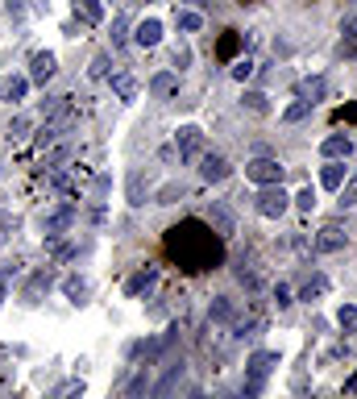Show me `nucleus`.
<instances>
[{
  "label": "nucleus",
  "mask_w": 357,
  "mask_h": 399,
  "mask_svg": "<svg viewBox=\"0 0 357 399\" xmlns=\"http://www.w3.org/2000/svg\"><path fill=\"white\" fill-rule=\"evenodd\" d=\"M125 42H129V21L113 17V46H125Z\"/></svg>",
  "instance_id": "obj_31"
},
{
  "label": "nucleus",
  "mask_w": 357,
  "mask_h": 399,
  "mask_svg": "<svg viewBox=\"0 0 357 399\" xmlns=\"http://www.w3.org/2000/svg\"><path fill=\"white\" fill-rule=\"evenodd\" d=\"M283 166L279 158H254V163H245V179H254V183H283Z\"/></svg>",
  "instance_id": "obj_4"
},
{
  "label": "nucleus",
  "mask_w": 357,
  "mask_h": 399,
  "mask_svg": "<svg viewBox=\"0 0 357 399\" xmlns=\"http://www.w3.org/2000/svg\"><path fill=\"white\" fill-rule=\"evenodd\" d=\"M291 200H295V208H299V212H311V208H316V191H311V188H304L299 196H291Z\"/></svg>",
  "instance_id": "obj_33"
},
{
  "label": "nucleus",
  "mask_w": 357,
  "mask_h": 399,
  "mask_svg": "<svg viewBox=\"0 0 357 399\" xmlns=\"http://www.w3.org/2000/svg\"><path fill=\"white\" fill-rule=\"evenodd\" d=\"M249 75H254V63H249V59H241L237 67H233V79H241V84H245Z\"/></svg>",
  "instance_id": "obj_37"
},
{
  "label": "nucleus",
  "mask_w": 357,
  "mask_h": 399,
  "mask_svg": "<svg viewBox=\"0 0 357 399\" xmlns=\"http://www.w3.org/2000/svg\"><path fill=\"white\" fill-rule=\"evenodd\" d=\"M336 191H341V208H353L357 204V175L349 179V183H341Z\"/></svg>",
  "instance_id": "obj_29"
},
{
  "label": "nucleus",
  "mask_w": 357,
  "mask_h": 399,
  "mask_svg": "<svg viewBox=\"0 0 357 399\" xmlns=\"http://www.w3.org/2000/svg\"><path fill=\"white\" fill-rule=\"evenodd\" d=\"M175 146H179V158H200L204 154V129L200 125H183L175 133Z\"/></svg>",
  "instance_id": "obj_6"
},
{
  "label": "nucleus",
  "mask_w": 357,
  "mask_h": 399,
  "mask_svg": "<svg viewBox=\"0 0 357 399\" xmlns=\"http://www.w3.org/2000/svg\"><path fill=\"white\" fill-rule=\"evenodd\" d=\"M200 25H204V17H200V13H191V9H183V13H179V29H187V34H195Z\"/></svg>",
  "instance_id": "obj_32"
},
{
  "label": "nucleus",
  "mask_w": 357,
  "mask_h": 399,
  "mask_svg": "<svg viewBox=\"0 0 357 399\" xmlns=\"http://www.w3.org/2000/svg\"><path fill=\"white\" fill-rule=\"evenodd\" d=\"M129 204H133V208H142V204H145V196H142V175H138V171L129 175Z\"/></svg>",
  "instance_id": "obj_28"
},
{
  "label": "nucleus",
  "mask_w": 357,
  "mask_h": 399,
  "mask_svg": "<svg viewBox=\"0 0 357 399\" xmlns=\"http://www.w3.org/2000/svg\"><path fill=\"white\" fill-rule=\"evenodd\" d=\"M154 283H158V271H154V266H145V271H138L133 279L125 283V296H142V291H150Z\"/></svg>",
  "instance_id": "obj_16"
},
{
  "label": "nucleus",
  "mask_w": 357,
  "mask_h": 399,
  "mask_svg": "<svg viewBox=\"0 0 357 399\" xmlns=\"http://www.w3.org/2000/svg\"><path fill=\"white\" fill-rule=\"evenodd\" d=\"M9 133H13V138H25V133H29V121H25V117H17V121H13V129H9Z\"/></svg>",
  "instance_id": "obj_38"
},
{
  "label": "nucleus",
  "mask_w": 357,
  "mask_h": 399,
  "mask_svg": "<svg viewBox=\"0 0 357 399\" xmlns=\"http://www.w3.org/2000/svg\"><path fill=\"white\" fill-rule=\"evenodd\" d=\"M345 175H349V166H345V158H328V166L320 171V183L328 191H336L341 183H345Z\"/></svg>",
  "instance_id": "obj_15"
},
{
  "label": "nucleus",
  "mask_w": 357,
  "mask_h": 399,
  "mask_svg": "<svg viewBox=\"0 0 357 399\" xmlns=\"http://www.w3.org/2000/svg\"><path fill=\"white\" fill-rule=\"evenodd\" d=\"M142 391H150V378H145V366H142V375L129 383V395H142Z\"/></svg>",
  "instance_id": "obj_36"
},
{
  "label": "nucleus",
  "mask_w": 357,
  "mask_h": 399,
  "mask_svg": "<svg viewBox=\"0 0 357 399\" xmlns=\"http://www.w3.org/2000/svg\"><path fill=\"white\" fill-rule=\"evenodd\" d=\"M286 208H291V196L283 191V183H262V191H258V212H262L266 221H279Z\"/></svg>",
  "instance_id": "obj_2"
},
{
  "label": "nucleus",
  "mask_w": 357,
  "mask_h": 399,
  "mask_svg": "<svg viewBox=\"0 0 357 399\" xmlns=\"http://www.w3.org/2000/svg\"><path fill=\"white\" fill-rule=\"evenodd\" d=\"M274 366H279V353H270V350L254 353V358H249V366H245V395H258V391L266 387V378H270Z\"/></svg>",
  "instance_id": "obj_1"
},
{
  "label": "nucleus",
  "mask_w": 357,
  "mask_h": 399,
  "mask_svg": "<svg viewBox=\"0 0 357 399\" xmlns=\"http://www.w3.org/2000/svg\"><path fill=\"white\" fill-rule=\"evenodd\" d=\"M150 92H154V96H170V92H175V75H170V71L154 75V79H150Z\"/></svg>",
  "instance_id": "obj_25"
},
{
  "label": "nucleus",
  "mask_w": 357,
  "mask_h": 399,
  "mask_svg": "<svg viewBox=\"0 0 357 399\" xmlns=\"http://www.w3.org/2000/svg\"><path fill=\"white\" fill-rule=\"evenodd\" d=\"M345 391H349V395H357V375L349 378V383H345Z\"/></svg>",
  "instance_id": "obj_40"
},
{
  "label": "nucleus",
  "mask_w": 357,
  "mask_h": 399,
  "mask_svg": "<svg viewBox=\"0 0 357 399\" xmlns=\"http://www.w3.org/2000/svg\"><path fill=\"white\" fill-rule=\"evenodd\" d=\"M17 225H21V221H17L13 212H0V241H9V237L17 233Z\"/></svg>",
  "instance_id": "obj_30"
},
{
  "label": "nucleus",
  "mask_w": 357,
  "mask_h": 399,
  "mask_svg": "<svg viewBox=\"0 0 357 399\" xmlns=\"http://www.w3.org/2000/svg\"><path fill=\"white\" fill-rule=\"evenodd\" d=\"M63 291H67V300H71V304H83V296H88V279L67 275V279H63Z\"/></svg>",
  "instance_id": "obj_18"
},
{
  "label": "nucleus",
  "mask_w": 357,
  "mask_h": 399,
  "mask_svg": "<svg viewBox=\"0 0 357 399\" xmlns=\"http://www.w3.org/2000/svg\"><path fill=\"white\" fill-rule=\"evenodd\" d=\"M320 154H324V158H349V154H353V138H345V133H333V138H324Z\"/></svg>",
  "instance_id": "obj_14"
},
{
  "label": "nucleus",
  "mask_w": 357,
  "mask_h": 399,
  "mask_svg": "<svg viewBox=\"0 0 357 399\" xmlns=\"http://www.w3.org/2000/svg\"><path fill=\"white\" fill-rule=\"evenodd\" d=\"M0 304H4V275H0Z\"/></svg>",
  "instance_id": "obj_41"
},
{
  "label": "nucleus",
  "mask_w": 357,
  "mask_h": 399,
  "mask_svg": "<svg viewBox=\"0 0 357 399\" xmlns=\"http://www.w3.org/2000/svg\"><path fill=\"white\" fill-rule=\"evenodd\" d=\"M212 320H233V300H229V296H216V304H212Z\"/></svg>",
  "instance_id": "obj_27"
},
{
  "label": "nucleus",
  "mask_w": 357,
  "mask_h": 399,
  "mask_svg": "<svg viewBox=\"0 0 357 399\" xmlns=\"http://www.w3.org/2000/svg\"><path fill=\"white\" fill-rule=\"evenodd\" d=\"M208 221H212L216 229H220V237H229V233H233V216H229V208H220V204H216V208L208 212Z\"/></svg>",
  "instance_id": "obj_21"
},
{
  "label": "nucleus",
  "mask_w": 357,
  "mask_h": 399,
  "mask_svg": "<svg viewBox=\"0 0 357 399\" xmlns=\"http://www.w3.org/2000/svg\"><path fill=\"white\" fill-rule=\"evenodd\" d=\"M311 108H316V104H308V100H295V104H286V108H283V121H286V125H295V121L308 117Z\"/></svg>",
  "instance_id": "obj_20"
},
{
  "label": "nucleus",
  "mask_w": 357,
  "mask_h": 399,
  "mask_svg": "<svg viewBox=\"0 0 357 399\" xmlns=\"http://www.w3.org/2000/svg\"><path fill=\"white\" fill-rule=\"evenodd\" d=\"M71 225H75V208H71V204H63L58 212H50L46 221H42V233H46V241H58Z\"/></svg>",
  "instance_id": "obj_8"
},
{
  "label": "nucleus",
  "mask_w": 357,
  "mask_h": 399,
  "mask_svg": "<svg viewBox=\"0 0 357 399\" xmlns=\"http://www.w3.org/2000/svg\"><path fill=\"white\" fill-rule=\"evenodd\" d=\"M113 92L120 100H138V79H129V75H113Z\"/></svg>",
  "instance_id": "obj_19"
},
{
  "label": "nucleus",
  "mask_w": 357,
  "mask_h": 399,
  "mask_svg": "<svg viewBox=\"0 0 357 399\" xmlns=\"http://www.w3.org/2000/svg\"><path fill=\"white\" fill-rule=\"evenodd\" d=\"M241 104H245V108H249L254 117H266V113H270V104H266V96H262V92H245V100H241Z\"/></svg>",
  "instance_id": "obj_24"
},
{
  "label": "nucleus",
  "mask_w": 357,
  "mask_h": 399,
  "mask_svg": "<svg viewBox=\"0 0 357 399\" xmlns=\"http://www.w3.org/2000/svg\"><path fill=\"white\" fill-rule=\"evenodd\" d=\"M25 92H29V79H25V75H4V79H0V100L17 104V100H25Z\"/></svg>",
  "instance_id": "obj_13"
},
{
  "label": "nucleus",
  "mask_w": 357,
  "mask_h": 399,
  "mask_svg": "<svg viewBox=\"0 0 357 399\" xmlns=\"http://www.w3.org/2000/svg\"><path fill=\"white\" fill-rule=\"evenodd\" d=\"M274 304H279V308H291V304H295V300H291V287H286V283H279V287H274Z\"/></svg>",
  "instance_id": "obj_34"
},
{
  "label": "nucleus",
  "mask_w": 357,
  "mask_h": 399,
  "mask_svg": "<svg viewBox=\"0 0 357 399\" xmlns=\"http://www.w3.org/2000/svg\"><path fill=\"white\" fill-rule=\"evenodd\" d=\"M229 175H233V166H229L224 154H212V150L200 154V179H204V183H224Z\"/></svg>",
  "instance_id": "obj_3"
},
{
  "label": "nucleus",
  "mask_w": 357,
  "mask_h": 399,
  "mask_svg": "<svg viewBox=\"0 0 357 399\" xmlns=\"http://www.w3.org/2000/svg\"><path fill=\"white\" fill-rule=\"evenodd\" d=\"M328 291V279L324 275H311L308 283H304V291H299V300H316V296H324Z\"/></svg>",
  "instance_id": "obj_22"
},
{
  "label": "nucleus",
  "mask_w": 357,
  "mask_h": 399,
  "mask_svg": "<svg viewBox=\"0 0 357 399\" xmlns=\"http://www.w3.org/2000/svg\"><path fill=\"white\" fill-rule=\"evenodd\" d=\"M357 320V308H341V325H353Z\"/></svg>",
  "instance_id": "obj_39"
},
{
  "label": "nucleus",
  "mask_w": 357,
  "mask_h": 399,
  "mask_svg": "<svg viewBox=\"0 0 357 399\" xmlns=\"http://www.w3.org/2000/svg\"><path fill=\"white\" fill-rule=\"evenodd\" d=\"M71 13L79 25H100L104 21V0H71Z\"/></svg>",
  "instance_id": "obj_9"
},
{
  "label": "nucleus",
  "mask_w": 357,
  "mask_h": 399,
  "mask_svg": "<svg viewBox=\"0 0 357 399\" xmlns=\"http://www.w3.org/2000/svg\"><path fill=\"white\" fill-rule=\"evenodd\" d=\"M54 71H58V59H54L50 50H38V54L29 59V84H42V88H46L50 79H54Z\"/></svg>",
  "instance_id": "obj_7"
},
{
  "label": "nucleus",
  "mask_w": 357,
  "mask_h": 399,
  "mask_svg": "<svg viewBox=\"0 0 357 399\" xmlns=\"http://www.w3.org/2000/svg\"><path fill=\"white\" fill-rule=\"evenodd\" d=\"M133 42H138V46H158V42H162V21H158V17H145V21L133 29Z\"/></svg>",
  "instance_id": "obj_11"
},
{
  "label": "nucleus",
  "mask_w": 357,
  "mask_h": 399,
  "mask_svg": "<svg viewBox=\"0 0 357 399\" xmlns=\"http://www.w3.org/2000/svg\"><path fill=\"white\" fill-rule=\"evenodd\" d=\"M108 71H113V59H108V54H95L88 75H92V79H108Z\"/></svg>",
  "instance_id": "obj_26"
},
{
  "label": "nucleus",
  "mask_w": 357,
  "mask_h": 399,
  "mask_svg": "<svg viewBox=\"0 0 357 399\" xmlns=\"http://www.w3.org/2000/svg\"><path fill=\"white\" fill-rule=\"evenodd\" d=\"M341 54H345V59H357V21L341 25Z\"/></svg>",
  "instance_id": "obj_17"
},
{
  "label": "nucleus",
  "mask_w": 357,
  "mask_h": 399,
  "mask_svg": "<svg viewBox=\"0 0 357 399\" xmlns=\"http://www.w3.org/2000/svg\"><path fill=\"white\" fill-rule=\"evenodd\" d=\"M54 395H83V383H79V378H75V383H58Z\"/></svg>",
  "instance_id": "obj_35"
},
{
  "label": "nucleus",
  "mask_w": 357,
  "mask_h": 399,
  "mask_svg": "<svg viewBox=\"0 0 357 399\" xmlns=\"http://www.w3.org/2000/svg\"><path fill=\"white\" fill-rule=\"evenodd\" d=\"M50 287H54V275H50V271H38L33 279L25 283V304H42V296H46Z\"/></svg>",
  "instance_id": "obj_12"
},
{
  "label": "nucleus",
  "mask_w": 357,
  "mask_h": 399,
  "mask_svg": "<svg viewBox=\"0 0 357 399\" xmlns=\"http://www.w3.org/2000/svg\"><path fill=\"white\" fill-rule=\"evenodd\" d=\"M345 246H349V229L336 225V221L316 233V254H336V250H345Z\"/></svg>",
  "instance_id": "obj_5"
},
{
  "label": "nucleus",
  "mask_w": 357,
  "mask_h": 399,
  "mask_svg": "<svg viewBox=\"0 0 357 399\" xmlns=\"http://www.w3.org/2000/svg\"><path fill=\"white\" fill-rule=\"evenodd\" d=\"M179 383H183V362H179V366H170V375L162 378V383H158V387H154V391H158V395H170V391H175V387H179Z\"/></svg>",
  "instance_id": "obj_23"
},
{
  "label": "nucleus",
  "mask_w": 357,
  "mask_h": 399,
  "mask_svg": "<svg viewBox=\"0 0 357 399\" xmlns=\"http://www.w3.org/2000/svg\"><path fill=\"white\" fill-rule=\"evenodd\" d=\"M195 4H204V9H208V4H212V0H195Z\"/></svg>",
  "instance_id": "obj_42"
},
{
  "label": "nucleus",
  "mask_w": 357,
  "mask_h": 399,
  "mask_svg": "<svg viewBox=\"0 0 357 399\" xmlns=\"http://www.w3.org/2000/svg\"><path fill=\"white\" fill-rule=\"evenodd\" d=\"M295 96H299V100H308V104H320V100L328 96L324 75H308V79H299V84H295Z\"/></svg>",
  "instance_id": "obj_10"
}]
</instances>
